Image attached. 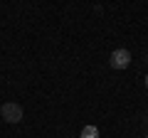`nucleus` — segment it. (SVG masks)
Returning <instances> with one entry per match:
<instances>
[{
  "mask_svg": "<svg viewBox=\"0 0 148 138\" xmlns=\"http://www.w3.org/2000/svg\"><path fill=\"white\" fill-rule=\"evenodd\" d=\"M79 138H99V131H96V126H84Z\"/></svg>",
  "mask_w": 148,
  "mask_h": 138,
  "instance_id": "7ed1b4c3",
  "label": "nucleus"
},
{
  "mask_svg": "<svg viewBox=\"0 0 148 138\" xmlns=\"http://www.w3.org/2000/svg\"><path fill=\"white\" fill-rule=\"evenodd\" d=\"M128 64H131V54H128V49H116V52L111 54V67H114V69H126Z\"/></svg>",
  "mask_w": 148,
  "mask_h": 138,
  "instance_id": "f03ea898",
  "label": "nucleus"
},
{
  "mask_svg": "<svg viewBox=\"0 0 148 138\" xmlns=\"http://www.w3.org/2000/svg\"><path fill=\"white\" fill-rule=\"evenodd\" d=\"M146 86H148V77H146Z\"/></svg>",
  "mask_w": 148,
  "mask_h": 138,
  "instance_id": "20e7f679",
  "label": "nucleus"
},
{
  "mask_svg": "<svg viewBox=\"0 0 148 138\" xmlns=\"http://www.w3.org/2000/svg\"><path fill=\"white\" fill-rule=\"evenodd\" d=\"M0 113H3V118H5L8 123H17V121L22 118V106L10 101V104H5V106L0 109Z\"/></svg>",
  "mask_w": 148,
  "mask_h": 138,
  "instance_id": "f257e3e1",
  "label": "nucleus"
},
{
  "mask_svg": "<svg viewBox=\"0 0 148 138\" xmlns=\"http://www.w3.org/2000/svg\"><path fill=\"white\" fill-rule=\"evenodd\" d=\"M146 138H148V136H146Z\"/></svg>",
  "mask_w": 148,
  "mask_h": 138,
  "instance_id": "39448f33",
  "label": "nucleus"
}]
</instances>
